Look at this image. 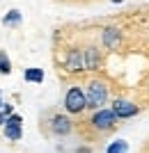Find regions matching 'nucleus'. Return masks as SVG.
I'll use <instances>...</instances> for the list:
<instances>
[{
    "instance_id": "obj_5",
    "label": "nucleus",
    "mask_w": 149,
    "mask_h": 153,
    "mask_svg": "<svg viewBox=\"0 0 149 153\" xmlns=\"http://www.w3.org/2000/svg\"><path fill=\"white\" fill-rule=\"evenodd\" d=\"M64 69L69 71V73H80V71H85V51L71 48V51L67 53Z\"/></svg>"
},
{
    "instance_id": "obj_6",
    "label": "nucleus",
    "mask_w": 149,
    "mask_h": 153,
    "mask_svg": "<svg viewBox=\"0 0 149 153\" xmlns=\"http://www.w3.org/2000/svg\"><path fill=\"white\" fill-rule=\"evenodd\" d=\"M112 112H115L117 119H129V117L138 114V105L126 101V98H117V101L112 103Z\"/></svg>"
},
{
    "instance_id": "obj_7",
    "label": "nucleus",
    "mask_w": 149,
    "mask_h": 153,
    "mask_svg": "<svg viewBox=\"0 0 149 153\" xmlns=\"http://www.w3.org/2000/svg\"><path fill=\"white\" fill-rule=\"evenodd\" d=\"M5 135L9 137V140H21V117L19 114H14V117H9L7 119V123H5Z\"/></svg>"
},
{
    "instance_id": "obj_2",
    "label": "nucleus",
    "mask_w": 149,
    "mask_h": 153,
    "mask_svg": "<svg viewBox=\"0 0 149 153\" xmlns=\"http://www.w3.org/2000/svg\"><path fill=\"white\" fill-rule=\"evenodd\" d=\"M90 126L97 130V133H110V130H115V126H117V117H115V112L112 110H97L94 114H92V119H90Z\"/></svg>"
},
{
    "instance_id": "obj_9",
    "label": "nucleus",
    "mask_w": 149,
    "mask_h": 153,
    "mask_svg": "<svg viewBox=\"0 0 149 153\" xmlns=\"http://www.w3.org/2000/svg\"><path fill=\"white\" fill-rule=\"evenodd\" d=\"M99 66V51L94 46H90L85 51V69H97Z\"/></svg>"
},
{
    "instance_id": "obj_12",
    "label": "nucleus",
    "mask_w": 149,
    "mask_h": 153,
    "mask_svg": "<svg viewBox=\"0 0 149 153\" xmlns=\"http://www.w3.org/2000/svg\"><path fill=\"white\" fill-rule=\"evenodd\" d=\"M2 23H5V25H19V23H21V12H19V9H12V12L2 19Z\"/></svg>"
},
{
    "instance_id": "obj_1",
    "label": "nucleus",
    "mask_w": 149,
    "mask_h": 153,
    "mask_svg": "<svg viewBox=\"0 0 149 153\" xmlns=\"http://www.w3.org/2000/svg\"><path fill=\"white\" fill-rule=\"evenodd\" d=\"M87 108H94V110H101V105H106L108 101V87H106L103 80H92L87 85Z\"/></svg>"
},
{
    "instance_id": "obj_3",
    "label": "nucleus",
    "mask_w": 149,
    "mask_h": 153,
    "mask_svg": "<svg viewBox=\"0 0 149 153\" xmlns=\"http://www.w3.org/2000/svg\"><path fill=\"white\" fill-rule=\"evenodd\" d=\"M64 108L69 114H80L85 108H87V96H85V91L80 89V87H69V91H67L64 96Z\"/></svg>"
},
{
    "instance_id": "obj_11",
    "label": "nucleus",
    "mask_w": 149,
    "mask_h": 153,
    "mask_svg": "<svg viewBox=\"0 0 149 153\" xmlns=\"http://www.w3.org/2000/svg\"><path fill=\"white\" fill-rule=\"evenodd\" d=\"M7 73H12V64H9L7 53L0 51V76H7Z\"/></svg>"
},
{
    "instance_id": "obj_8",
    "label": "nucleus",
    "mask_w": 149,
    "mask_h": 153,
    "mask_svg": "<svg viewBox=\"0 0 149 153\" xmlns=\"http://www.w3.org/2000/svg\"><path fill=\"white\" fill-rule=\"evenodd\" d=\"M119 30L117 27H106V32H103V44L108 46V48H115L117 46V41H119Z\"/></svg>"
},
{
    "instance_id": "obj_4",
    "label": "nucleus",
    "mask_w": 149,
    "mask_h": 153,
    "mask_svg": "<svg viewBox=\"0 0 149 153\" xmlns=\"http://www.w3.org/2000/svg\"><path fill=\"white\" fill-rule=\"evenodd\" d=\"M48 130L53 135H58V137H64V135H69L73 130V121L64 114H53L51 121H48Z\"/></svg>"
},
{
    "instance_id": "obj_14",
    "label": "nucleus",
    "mask_w": 149,
    "mask_h": 153,
    "mask_svg": "<svg viewBox=\"0 0 149 153\" xmlns=\"http://www.w3.org/2000/svg\"><path fill=\"white\" fill-rule=\"evenodd\" d=\"M76 153H92V151H90V149H87V146H85V149H83V146H80V149H78V151H76Z\"/></svg>"
},
{
    "instance_id": "obj_10",
    "label": "nucleus",
    "mask_w": 149,
    "mask_h": 153,
    "mask_svg": "<svg viewBox=\"0 0 149 153\" xmlns=\"http://www.w3.org/2000/svg\"><path fill=\"white\" fill-rule=\"evenodd\" d=\"M25 80L28 82H41V80H44V71L41 69H28L25 71Z\"/></svg>"
},
{
    "instance_id": "obj_13",
    "label": "nucleus",
    "mask_w": 149,
    "mask_h": 153,
    "mask_svg": "<svg viewBox=\"0 0 149 153\" xmlns=\"http://www.w3.org/2000/svg\"><path fill=\"white\" fill-rule=\"evenodd\" d=\"M124 151H126V144H115V146H110L108 153H124Z\"/></svg>"
}]
</instances>
